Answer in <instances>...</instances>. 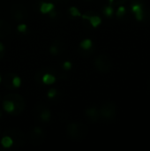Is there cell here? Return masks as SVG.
I'll use <instances>...</instances> for the list:
<instances>
[{
  "instance_id": "603a6c76",
  "label": "cell",
  "mask_w": 150,
  "mask_h": 151,
  "mask_svg": "<svg viewBox=\"0 0 150 151\" xmlns=\"http://www.w3.org/2000/svg\"><path fill=\"white\" fill-rule=\"evenodd\" d=\"M72 63H71L70 61H65V62H64V64H63V67H64V69H65V70H70V69L72 68Z\"/></svg>"
},
{
  "instance_id": "30bf717a",
  "label": "cell",
  "mask_w": 150,
  "mask_h": 151,
  "mask_svg": "<svg viewBox=\"0 0 150 151\" xmlns=\"http://www.w3.org/2000/svg\"><path fill=\"white\" fill-rule=\"evenodd\" d=\"M10 31H11L10 26L4 21H0V37L7 36Z\"/></svg>"
},
{
  "instance_id": "52a82bcc",
  "label": "cell",
  "mask_w": 150,
  "mask_h": 151,
  "mask_svg": "<svg viewBox=\"0 0 150 151\" xmlns=\"http://www.w3.org/2000/svg\"><path fill=\"white\" fill-rule=\"evenodd\" d=\"M86 115L91 121H97L100 118V112L95 107H90L86 110Z\"/></svg>"
},
{
  "instance_id": "7402d4cb",
  "label": "cell",
  "mask_w": 150,
  "mask_h": 151,
  "mask_svg": "<svg viewBox=\"0 0 150 151\" xmlns=\"http://www.w3.org/2000/svg\"><path fill=\"white\" fill-rule=\"evenodd\" d=\"M56 95H57V89L56 88H50L48 91V94H47L49 98H53V97L56 96Z\"/></svg>"
},
{
  "instance_id": "ffe728a7",
  "label": "cell",
  "mask_w": 150,
  "mask_h": 151,
  "mask_svg": "<svg viewBox=\"0 0 150 151\" xmlns=\"http://www.w3.org/2000/svg\"><path fill=\"white\" fill-rule=\"evenodd\" d=\"M126 14V8L125 6H119L117 11V16L118 17H123Z\"/></svg>"
},
{
  "instance_id": "8fae6325",
  "label": "cell",
  "mask_w": 150,
  "mask_h": 151,
  "mask_svg": "<svg viewBox=\"0 0 150 151\" xmlns=\"http://www.w3.org/2000/svg\"><path fill=\"white\" fill-rule=\"evenodd\" d=\"M14 104L12 101L11 100H8V99H4V102H3V109L8 112V113H12L14 111Z\"/></svg>"
},
{
  "instance_id": "ac0fdd59",
  "label": "cell",
  "mask_w": 150,
  "mask_h": 151,
  "mask_svg": "<svg viewBox=\"0 0 150 151\" xmlns=\"http://www.w3.org/2000/svg\"><path fill=\"white\" fill-rule=\"evenodd\" d=\"M11 82H12V86H13V87H15V88H19L20 85H21V79H20L19 76H14V77L12 78Z\"/></svg>"
},
{
  "instance_id": "ba28073f",
  "label": "cell",
  "mask_w": 150,
  "mask_h": 151,
  "mask_svg": "<svg viewBox=\"0 0 150 151\" xmlns=\"http://www.w3.org/2000/svg\"><path fill=\"white\" fill-rule=\"evenodd\" d=\"M83 19H88L91 26L93 27H97L101 23H102V19L99 16L97 15H88V14H84L81 15Z\"/></svg>"
},
{
  "instance_id": "484cf974",
  "label": "cell",
  "mask_w": 150,
  "mask_h": 151,
  "mask_svg": "<svg viewBox=\"0 0 150 151\" xmlns=\"http://www.w3.org/2000/svg\"><path fill=\"white\" fill-rule=\"evenodd\" d=\"M110 2H111V3H112V2H114V0H110Z\"/></svg>"
},
{
  "instance_id": "3957f363",
  "label": "cell",
  "mask_w": 150,
  "mask_h": 151,
  "mask_svg": "<svg viewBox=\"0 0 150 151\" xmlns=\"http://www.w3.org/2000/svg\"><path fill=\"white\" fill-rule=\"evenodd\" d=\"M4 99H8L13 102L15 108H14V111L12 112V114L14 115L20 114L25 109V101L23 97L19 94H8L7 96H4Z\"/></svg>"
},
{
  "instance_id": "277c9868",
  "label": "cell",
  "mask_w": 150,
  "mask_h": 151,
  "mask_svg": "<svg viewBox=\"0 0 150 151\" xmlns=\"http://www.w3.org/2000/svg\"><path fill=\"white\" fill-rule=\"evenodd\" d=\"M116 105L112 102H106L103 104L99 111L100 116L104 119H112L116 115Z\"/></svg>"
},
{
  "instance_id": "8992f818",
  "label": "cell",
  "mask_w": 150,
  "mask_h": 151,
  "mask_svg": "<svg viewBox=\"0 0 150 151\" xmlns=\"http://www.w3.org/2000/svg\"><path fill=\"white\" fill-rule=\"evenodd\" d=\"M132 10L133 12H135L136 19L138 20H142L144 18L143 11H142V3H140V0H133Z\"/></svg>"
},
{
  "instance_id": "7a4b0ae2",
  "label": "cell",
  "mask_w": 150,
  "mask_h": 151,
  "mask_svg": "<svg viewBox=\"0 0 150 151\" xmlns=\"http://www.w3.org/2000/svg\"><path fill=\"white\" fill-rule=\"evenodd\" d=\"M95 66L101 73H108L112 69L113 64L111 58L106 54H101L95 59Z\"/></svg>"
},
{
  "instance_id": "f1b7e54d",
  "label": "cell",
  "mask_w": 150,
  "mask_h": 151,
  "mask_svg": "<svg viewBox=\"0 0 150 151\" xmlns=\"http://www.w3.org/2000/svg\"><path fill=\"white\" fill-rule=\"evenodd\" d=\"M149 87H150V81H149Z\"/></svg>"
},
{
  "instance_id": "5bb4252c",
  "label": "cell",
  "mask_w": 150,
  "mask_h": 151,
  "mask_svg": "<svg viewBox=\"0 0 150 151\" xmlns=\"http://www.w3.org/2000/svg\"><path fill=\"white\" fill-rule=\"evenodd\" d=\"M92 44H93V42H92V41L90 39H84L80 42V46L81 49H83L85 50H89L92 47Z\"/></svg>"
},
{
  "instance_id": "2e32d148",
  "label": "cell",
  "mask_w": 150,
  "mask_h": 151,
  "mask_svg": "<svg viewBox=\"0 0 150 151\" xmlns=\"http://www.w3.org/2000/svg\"><path fill=\"white\" fill-rule=\"evenodd\" d=\"M69 12H70L71 15L73 16V17H81L80 12L79 9H78L77 7H75V6H71V7L69 8Z\"/></svg>"
},
{
  "instance_id": "6da1fadb",
  "label": "cell",
  "mask_w": 150,
  "mask_h": 151,
  "mask_svg": "<svg viewBox=\"0 0 150 151\" xmlns=\"http://www.w3.org/2000/svg\"><path fill=\"white\" fill-rule=\"evenodd\" d=\"M88 127L80 122H72L66 127L68 137L75 142H81L88 135Z\"/></svg>"
},
{
  "instance_id": "9a60e30c",
  "label": "cell",
  "mask_w": 150,
  "mask_h": 151,
  "mask_svg": "<svg viewBox=\"0 0 150 151\" xmlns=\"http://www.w3.org/2000/svg\"><path fill=\"white\" fill-rule=\"evenodd\" d=\"M40 118H41V119L43 120V121H49V120L50 119V118H51V113H50V111L44 110V111L40 114Z\"/></svg>"
},
{
  "instance_id": "44dd1931",
  "label": "cell",
  "mask_w": 150,
  "mask_h": 151,
  "mask_svg": "<svg viewBox=\"0 0 150 151\" xmlns=\"http://www.w3.org/2000/svg\"><path fill=\"white\" fill-rule=\"evenodd\" d=\"M27 26L26 24H24V23L19 24V25L17 27V30H18L19 33H24V32H26V31H27Z\"/></svg>"
},
{
  "instance_id": "4316f807",
  "label": "cell",
  "mask_w": 150,
  "mask_h": 151,
  "mask_svg": "<svg viewBox=\"0 0 150 151\" xmlns=\"http://www.w3.org/2000/svg\"><path fill=\"white\" fill-rule=\"evenodd\" d=\"M2 117V113H1V111H0V118Z\"/></svg>"
},
{
  "instance_id": "4fadbf2b",
  "label": "cell",
  "mask_w": 150,
  "mask_h": 151,
  "mask_svg": "<svg viewBox=\"0 0 150 151\" xmlns=\"http://www.w3.org/2000/svg\"><path fill=\"white\" fill-rule=\"evenodd\" d=\"M1 144L4 149L11 148L13 144V140L10 136H4L1 140Z\"/></svg>"
},
{
  "instance_id": "5b68a950",
  "label": "cell",
  "mask_w": 150,
  "mask_h": 151,
  "mask_svg": "<svg viewBox=\"0 0 150 151\" xmlns=\"http://www.w3.org/2000/svg\"><path fill=\"white\" fill-rule=\"evenodd\" d=\"M11 12L12 17L16 20H19V21L24 19H27V10L21 4H15L11 9Z\"/></svg>"
},
{
  "instance_id": "cb8c5ba5",
  "label": "cell",
  "mask_w": 150,
  "mask_h": 151,
  "mask_svg": "<svg viewBox=\"0 0 150 151\" xmlns=\"http://www.w3.org/2000/svg\"><path fill=\"white\" fill-rule=\"evenodd\" d=\"M127 0H117V2H116V4H124V3H126Z\"/></svg>"
},
{
  "instance_id": "d4e9b609",
  "label": "cell",
  "mask_w": 150,
  "mask_h": 151,
  "mask_svg": "<svg viewBox=\"0 0 150 151\" xmlns=\"http://www.w3.org/2000/svg\"><path fill=\"white\" fill-rule=\"evenodd\" d=\"M3 50H4V46H3V44L0 42V52H3Z\"/></svg>"
},
{
  "instance_id": "9c48e42d",
  "label": "cell",
  "mask_w": 150,
  "mask_h": 151,
  "mask_svg": "<svg viewBox=\"0 0 150 151\" xmlns=\"http://www.w3.org/2000/svg\"><path fill=\"white\" fill-rule=\"evenodd\" d=\"M54 8H55V5L52 3H45V2H43L40 5V12L42 14H47V13H50V12H53Z\"/></svg>"
},
{
  "instance_id": "7c38bea8",
  "label": "cell",
  "mask_w": 150,
  "mask_h": 151,
  "mask_svg": "<svg viewBox=\"0 0 150 151\" xmlns=\"http://www.w3.org/2000/svg\"><path fill=\"white\" fill-rule=\"evenodd\" d=\"M56 81V77L50 73H45L42 76V82L46 85H51L55 83Z\"/></svg>"
},
{
  "instance_id": "e0dca14e",
  "label": "cell",
  "mask_w": 150,
  "mask_h": 151,
  "mask_svg": "<svg viewBox=\"0 0 150 151\" xmlns=\"http://www.w3.org/2000/svg\"><path fill=\"white\" fill-rule=\"evenodd\" d=\"M113 12H114V9H113V7L111 6V5L106 6V7L103 9V13H104L106 16H108V17H111L112 14H113Z\"/></svg>"
},
{
  "instance_id": "d6986e66",
  "label": "cell",
  "mask_w": 150,
  "mask_h": 151,
  "mask_svg": "<svg viewBox=\"0 0 150 151\" xmlns=\"http://www.w3.org/2000/svg\"><path fill=\"white\" fill-rule=\"evenodd\" d=\"M50 53H51L52 55H57V54L59 53V48H58V46L53 44V45L50 46Z\"/></svg>"
},
{
  "instance_id": "83f0119b",
  "label": "cell",
  "mask_w": 150,
  "mask_h": 151,
  "mask_svg": "<svg viewBox=\"0 0 150 151\" xmlns=\"http://www.w3.org/2000/svg\"><path fill=\"white\" fill-rule=\"evenodd\" d=\"M1 81H2V78H1V76H0V82H1Z\"/></svg>"
}]
</instances>
